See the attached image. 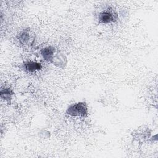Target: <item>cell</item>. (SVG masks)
Listing matches in <instances>:
<instances>
[{
  "mask_svg": "<svg viewBox=\"0 0 158 158\" xmlns=\"http://www.w3.org/2000/svg\"><path fill=\"white\" fill-rule=\"evenodd\" d=\"M14 94L13 90L9 88H4L1 89L0 96L2 100L7 102H10L12 99V96Z\"/></svg>",
  "mask_w": 158,
  "mask_h": 158,
  "instance_id": "obj_7",
  "label": "cell"
},
{
  "mask_svg": "<svg viewBox=\"0 0 158 158\" xmlns=\"http://www.w3.org/2000/svg\"><path fill=\"white\" fill-rule=\"evenodd\" d=\"M65 112L72 117H86L88 115V104L85 101L72 104L68 106Z\"/></svg>",
  "mask_w": 158,
  "mask_h": 158,
  "instance_id": "obj_1",
  "label": "cell"
},
{
  "mask_svg": "<svg viewBox=\"0 0 158 158\" xmlns=\"http://www.w3.org/2000/svg\"><path fill=\"white\" fill-rule=\"evenodd\" d=\"M30 32L28 29H24L17 35V39L23 45H28L30 43Z\"/></svg>",
  "mask_w": 158,
  "mask_h": 158,
  "instance_id": "obj_6",
  "label": "cell"
},
{
  "mask_svg": "<svg viewBox=\"0 0 158 158\" xmlns=\"http://www.w3.org/2000/svg\"><path fill=\"white\" fill-rule=\"evenodd\" d=\"M57 67L64 69L67 64V59L65 55L60 51L57 50L51 62Z\"/></svg>",
  "mask_w": 158,
  "mask_h": 158,
  "instance_id": "obj_3",
  "label": "cell"
},
{
  "mask_svg": "<svg viewBox=\"0 0 158 158\" xmlns=\"http://www.w3.org/2000/svg\"><path fill=\"white\" fill-rule=\"evenodd\" d=\"M23 67L25 70L29 72H34L41 70L43 65L41 63L38 62L27 60L23 63Z\"/></svg>",
  "mask_w": 158,
  "mask_h": 158,
  "instance_id": "obj_5",
  "label": "cell"
},
{
  "mask_svg": "<svg viewBox=\"0 0 158 158\" xmlns=\"http://www.w3.org/2000/svg\"><path fill=\"white\" fill-rule=\"evenodd\" d=\"M56 49L54 46H46L40 51V54L43 57V59L48 62H51L55 52H56Z\"/></svg>",
  "mask_w": 158,
  "mask_h": 158,
  "instance_id": "obj_4",
  "label": "cell"
},
{
  "mask_svg": "<svg viewBox=\"0 0 158 158\" xmlns=\"http://www.w3.org/2000/svg\"><path fill=\"white\" fill-rule=\"evenodd\" d=\"M118 19L117 14L110 7H106L102 9L98 15L99 23H111L115 22Z\"/></svg>",
  "mask_w": 158,
  "mask_h": 158,
  "instance_id": "obj_2",
  "label": "cell"
}]
</instances>
